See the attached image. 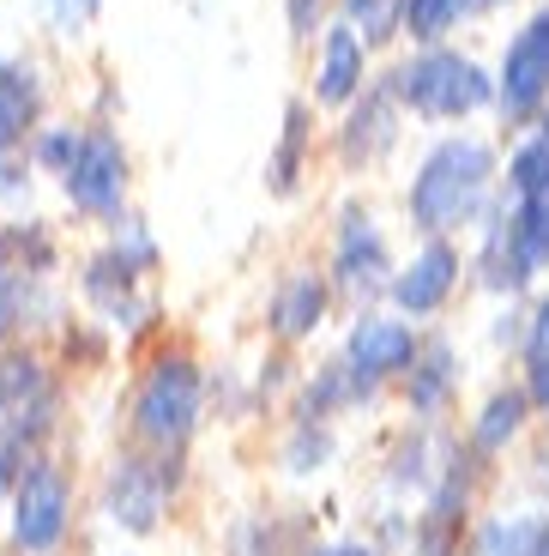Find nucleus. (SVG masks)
<instances>
[{"mask_svg": "<svg viewBox=\"0 0 549 556\" xmlns=\"http://www.w3.org/2000/svg\"><path fill=\"white\" fill-rule=\"evenodd\" d=\"M549 91V7L508 42L501 61V110L508 115H532Z\"/></svg>", "mask_w": 549, "mask_h": 556, "instance_id": "nucleus-6", "label": "nucleus"}, {"mask_svg": "<svg viewBox=\"0 0 549 556\" xmlns=\"http://www.w3.org/2000/svg\"><path fill=\"white\" fill-rule=\"evenodd\" d=\"M362 85V42L357 30H332L327 61H320V103H350Z\"/></svg>", "mask_w": 549, "mask_h": 556, "instance_id": "nucleus-10", "label": "nucleus"}, {"mask_svg": "<svg viewBox=\"0 0 549 556\" xmlns=\"http://www.w3.org/2000/svg\"><path fill=\"white\" fill-rule=\"evenodd\" d=\"M525 405H532V400H525V393H495V400L483 405V424H477V447H501V442H508V435H513V430H520V424H525Z\"/></svg>", "mask_w": 549, "mask_h": 556, "instance_id": "nucleus-16", "label": "nucleus"}, {"mask_svg": "<svg viewBox=\"0 0 549 556\" xmlns=\"http://www.w3.org/2000/svg\"><path fill=\"white\" fill-rule=\"evenodd\" d=\"M315 18H320V0H290V25L303 30V37L315 30Z\"/></svg>", "mask_w": 549, "mask_h": 556, "instance_id": "nucleus-22", "label": "nucleus"}, {"mask_svg": "<svg viewBox=\"0 0 549 556\" xmlns=\"http://www.w3.org/2000/svg\"><path fill=\"white\" fill-rule=\"evenodd\" d=\"M350 18L362 25V37H369V42L393 37V0H350Z\"/></svg>", "mask_w": 549, "mask_h": 556, "instance_id": "nucleus-20", "label": "nucleus"}, {"mask_svg": "<svg viewBox=\"0 0 549 556\" xmlns=\"http://www.w3.org/2000/svg\"><path fill=\"white\" fill-rule=\"evenodd\" d=\"M73 146H79V139H67V134H49V139H42V157H49V164H67V157H73Z\"/></svg>", "mask_w": 549, "mask_h": 556, "instance_id": "nucleus-23", "label": "nucleus"}, {"mask_svg": "<svg viewBox=\"0 0 549 556\" xmlns=\"http://www.w3.org/2000/svg\"><path fill=\"white\" fill-rule=\"evenodd\" d=\"M7 320H13V278L0 273V333H7Z\"/></svg>", "mask_w": 549, "mask_h": 556, "instance_id": "nucleus-26", "label": "nucleus"}, {"mask_svg": "<svg viewBox=\"0 0 549 556\" xmlns=\"http://www.w3.org/2000/svg\"><path fill=\"white\" fill-rule=\"evenodd\" d=\"M544 134H549V115H544Z\"/></svg>", "mask_w": 549, "mask_h": 556, "instance_id": "nucleus-29", "label": "nucleus"}, {"mask_svg": "<svg viewBox=\"0 0 549 556\" xmlns=\"http://www.w3.org/2000/svg\"><path fill=\"white\" fill-rule=\"evenodd\" d=\"M489 285H508V291H520L525 278H532V266H537V254L525 249V237H520V224H495L489 230Z\"/></svg>", "mask_w": 549, "mask_h": 556, "instance_id": "nucleus-12", "label": "nucleus"}, {"mask_svg": "<svg viewBox=\"0 0 549 556\" xmlns=\"http://www.w3.org/2000/svg\"><path fill=\"white\" fill-rule=\"evenodd\" d=\"M525 351L537 357H549V303H537V320H532V333H525Z\"/></svg>", "mask_w": 549, "mask_h": 556, "instance_id": "nucleus-21", "label": "nucleus"}, {"mask_svg": "<svg viewBox=\"0 0 549 556\" xmlns=\"http://www.w3.org/2000/svg\"><path fill=\"white\" fill-rule=\"evenodd\" d=\"M122 188H127V157H122V146H115L110 134L79 139V146H73V157H67V194H73V206H85V212H115V206H122Z\"/></svg>", "mask_w": 549, "mask_h": 556, "instance_id": "nucleus-4", "label": "nucleus"}, {"mask_svg": "<svg viewBox=\"0 0 549 556\" xmlns=\"http://www.w3.org/2000/svg\"><path fill=\"white\" fill-rule=\"evenodd\" d=\"M417 363V339L405 320H386V315H362L350 327V376L357 381H381V376H398Z\"/></svg>", "mask_w": 549, "mask_h": 556, "instance_id": "nucleus-7", "label": "nucleus"}, {"mask_svg": "<svg viewBox=\"0 0 549 556\" xmlns=\"http://www.w3.org/2000/svg\"><path fill=\"white\" fill-rule=\"evenodd\" d=\"M25 122H30V85L13 67H0V152L25 134Z\"/></svg>", "mask_w": 549, "mask_h": 556, "instance_id": "nucleus-18", "label": "nucleus"}, {"mask_svg": "<svg viewBox=\"0 0 549 556\" xmlns=\"http://www.w3.org/2000/svg\"><path fill=\"white\" fill-rule=\"evenodd\" d=\"M303 139H308V110H303V103H290V115H284V146H278V157H272V188H278V194H290V181H296Z\"/></svg>", "mask_w": 549, "mask_h": 556, "instance_id": "nucleus-17", "label": "nucleus"}, {"mask_svg": "<svg viewBox=\"0 0 549 556\" xmlns=\"http://www.w3.org/2000/svg\"><path fill=\"white\" fill-rule=\"evenodd\" d=\"M193 412H200V376H193L188 357H164L139 388V430L152 442H181L193 430Z\"/></svg>", "mask_w": 549, "mask_h": 556, "instance_id": "nucleus-3", "label": "nucleus"}, {"mask_svg": "<svg viewBox=\"0 0 549 556\" xmlns=\"http://www.w3.org/2000/svg\"><path fill=\"white\" fill-rule=\"evenodd\" d=\"M320 308H327V285H320V278H290L278 308H272V320H278L284 339H303L308 327H320Z\"/></svg>", "mask_w": 549, "mask_h": 556, "instance_id": "nucleus-14", "label": "nucleus"}, {"mask_svg": "<svg viewBox=\"0 0 549 556\" xmlns=\"http://www.w3.org/2000/svg\"><path fill=\"white\" fill-rule=\"evenodd\" d=\"M489 169H495L489 146H477V139H447L423 164V176L411 181V218L423 230H454V224H465L483 206Z\"/></svg>", "mask_w": 549, "mask_h": 556, "instance_id": "nucleus-1", "label": "nucleus"}, {"mask_svg": "<svg viewBox=\"0 0 549 556\" xmlns=\"http://www.w3.org/2000/svg\"><path fill=\"white\" fill-rule=\"evenodd\" d=\"M315 556H369V551H357V544H332V551H315Z\"/></svg>", "mask_w": 549, "mask_h": 556, "instance_id": "nucleus-27", "label": "nucleus"}, {"mask_svg": "<svg viewBox=\"0 0 549 556\" xmlns=\"http://www.w3.org/2000/svg\"><path fill=\"white\" fill-rule=\"evenodd\" d=\"M459 18V0H398V25L411 30L417 42L447 37V25Z\"/></svg>", "mask_w": 549, "mask_h": 556, "instance_id": "nucleus-15", "label": "nucleus"}, {"mask_svg": "<svg viewBox=\"0 0 549 556\" xmlns=\"http://www.w3.org/2000/svg\"><path fill=\"white\" fill-rule=\"evenodd\" d=\"M483 7H501V0H459V13H483Z\"/></svg>", "mask_w": 549, "mask_h": 556, "instance_id": "nucleus-28", "label": "nucleus"}, {"mask_svg": "<svg viewBox=\"0 0 549 556\" xmlns=\"http://www.w3.org/2000/svg\"><path fill=\"white\" fill-rule=\"evenodd\" d=\"M532 400L549 412V357H537V363H532Z\"/></svg>", "mask_w": 549, "mask_h": 556, "instance_id": "nucleus-25", "label": "nucleus"}, {"mask_svg": "<svg viewBox=\"0 0 549 556\" xmlns=\"http://www.w3.org/2000/svg\"><path fill=\"white\" fill-rule=\"evenodd\" d=\"M447 369H454V357H447V351L435 345V351L423 357V369H417V388H411V400L423 405V412L441 400V388H447Z\"/></svg>", "mask_w": 549, "mask_h": 556, "instance_id": "nucleus-19", "label": "nucleus"}, {"mask_svg": "<svg viewBox=\"0 0 549 556\" xmlns=\"http://www.w3.org/2000/svg\"><path fill=\"white\" fill-rule=\"evenodd\" d=\"M549 551V515H508L483 532V556H544Z\"/></svg>", "mask_w": 549, "mask_h": 556, "instance_id": "nucleus-13", "label": "nucleus"}, {"mask_svg": "<svg viewBox=\"0 0 549 556\" xmlns=\"http://www.w3.org/2000/svg\"><path fill=\"white\" fill-rule=\"evenodd\" d=\"M164 508V478H152L139 459H122V472H115V520L133 532H145Z\"/></svg>", "mask_w": 549, "mask_h": 556, "instance_id": "nucleus-9", "label": "nucleus"}, {"mask_svg": "<svg viewBox=\"0 0 549 556\" xmlns=\"http://www.w3.org/2000/svg\"><path fill=\"white\" fill-rule=\"evenodd\" d=\"M454 278H459V254L447 249V242H429V249L411 261V273H398V278H393V296H398V308L429 315V308L447 303Z\"/></svg>", "mask_w": 549, "mask_h": 556, "instance_id": "nucleus-8", "label": "nucleus"}, {"mask_svg": "<svg viewBox=\"0 0 549 556\" xmlns=\"http://www.w3.org/2000/svg\"><path fill=\"white\" fill-rule=\"evenodd\" d=\"M339 273H344V285H374V278L386 273V249H381V237H374L369 218H344Z\"/></svg>", "mask_w": 549, "mask_h": 556, "instance_id": "nucleus-11", "label": "nucleus"}, {"mask_svg": "<svg viewBox=\"0 0 549 556\" xmlns=\"http://www.w3.org/2000/svg\"><path fill=\"white\" fill-rule=\"evenodd\" d=\"M55 13L67 18V25H85V18L97 13V0H55Z\"/></svg>", "mask_w": 549, "mask_h": 556, "instance_id": "nucleus-24", "label": "nucleus"}, {"mask_svg": "<svg viewBox=\"0 0 549 556\" xmlns=\"http://www.w3.org/2000/svg\"><path fill=\"white\" fill-rule=\"evenodd\" d=\"M393 91L423 115H471V110H483V103L495 98V85L483 79L477 61L447 55V49H429V55H417L411 67H398Z\"/></svg>", "mask_w": 549, "mask_h": 556, "instance_id": "nucleus-2", "label": "nucleus"}, {"mask_svg": "<svg viewBox=\"0 0 549 556\" xmlns=\"http://www.w3.org/2000/svg\"><path fill=\"white\" fill-rule=\"evenodd\" d=\"M61 532H67V484L61 472L37 466V472L18 478V496H13V539L25 551H55Z\"/></svg>", "mask_w": 549, "mask_h": 556, "instance_id": "nucleus-5", "label": "nucleus"}]
</instances>
